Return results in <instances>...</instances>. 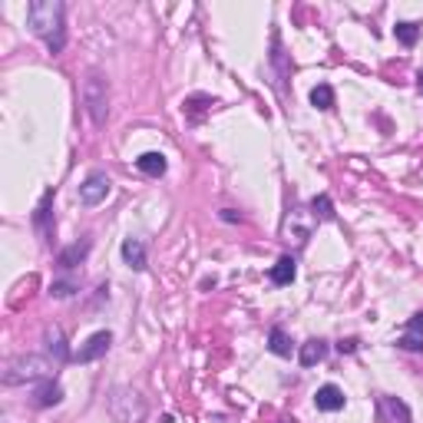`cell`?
<instances>
[{
  "mask_svg": "<svg viewBox=\"0 0 423 423\" xmlns=\"http://www.w3.org/2000/svg\"><path fill=\"white\" fill-rule=\"evenodd\" d=\"M394 37H397V43H404V47H417V40H420V23L400 20V23L394 27Z\"/></svg>",
  "mask_w": 423,
  "mask_h": 423,
  "instance_id": "19",
  "label": "cell"
},
{
  "mask_svg": "<svg viewBox=\"0 0 423 423\" xmlns=\"http://www.w3.org/2000/svg\"><path fill=\"white\" fill-rule=\"evenodd\" d=\"M410 420H413V413H410V407L400 397H394V394L377 397V423H410Z\"/></svg>",
  "mask_w": 423,
  "mask_h": 423,
  "instance_id": "9",
  "label": "cell"
},
{
  "mask_svg": "<svg viewBox=\"0 0 423 423\" xmlns=\"http://www.w3.org/2000/svg\"><path fill=\"white\" fill-rule=\"evenodd\" d=\"M56 364L47 354H17L3 364V384L20 387V384H43L53 377Z\"/></svg>",
  "mask_w": 423,
  "mask_h": 423,
  "instance_id": "2",
  "label": "cell"
},
{
  "mask_svg": "<svg viewBox=\"0 0 423 423\" xmlns=\"http://www.w3.org/2000/svg\"><path fill=\"white\" fill-rule=\"evenodd\" d=\"M397 348H400V350H410V354H420V350H423V337L404 334V337H397Z\"/></svg>",
  "mask_w": 423,
  "mask_h": 423,
  "instance_id": "23",
  "label": "cell"
},
{
  "mask_svg": "<svg viewBox=\"0 0 423 423\" xmlns=\"http://www.w3.org/2000/svg\"><path fill=\"white\" fill-rule=\"evenodd\" d=\"M344 404H348V397H344V390L337 384L317 387V394H314V407L324 410V413H337V410H344Z\"/></svg>",
  "mask_w": 423,
  "mask_h": 423,
  "instance_id": "11",
  "label": "cell"
},
{
  "mask_svg": "<svg viewBox=\"0 0 423 423\" xmlns=\"http://www.w3.org/2000/svg\"><path fill=\"white\" fill-rule=\"evenodd\" d=\"M119 255H123V261H126L132 271H146L149 248H146V241H143V239H132V235H129V239L119 245Z\"/></svg>",
  "mask_w": 423,
  "mask_h": 423,
  "instance_id": "10",
  "label": "cell"
},
{
  "mask_svg": "<svg viewBox=\"0 0 423 423\" xmlns=\"http://www.w3.org/2000/svg\"><path fill=\"white\" fill-rule=\"evenodd\" d=\"M80 99H83V110L93 119V126H103L106 116H110V83L99 70H90L83 86H80Z\"/></svg>",
  "mask_w": 423,
  "mask_h": 423,
  "instance_id": "3",
  "label": "cell"
},
{
  "mask_svg": "<svg viewBox=\"0 0 423 423\" xmlns=\"http://www.w3.org/2000/svg\"><path fill=\"white\" fill-rule=\"evenodd\" d=\"M76 291H80V281L76 278H60V281L50 285V295L53 298H73Z\"/></svg>",
  "mask_w": 423,
  "mask_h": 423,
  "instance_id": "22",
  "label": "cell"
},
{
  "mask_svg": "<svg viewBox=\"0 0 423 423\" xmlns=\"http://www.w3.org/2000/svg\"><path fill=\"white\" fill-rule=\"evenodd\" d=\"M295 278H298V261H295V255H281L275 265H271V271H268V281H271L275 288H288Z\"/></svg>",
  "mask_w": 423,
  "mask_h": 423,
  "instance_id": "13",
  "label": "cell"
},
{
  "mask_svg": "<svg viewBox=\"0 0 423 423\" xmlns=\"http://www.w3.org/2000/svg\"><path fill=\"white\" fill-rule=\"evenodd\" d=\"M357 348H361L357 337H344V341H337V350H341V354H357Z\"/></svg>",
  "mask_w": 423,
  "mask_h": 423,
  "instance_id": "25",
  "label": "cell"
},
{
  "mask_svg": "<svg viewBox=\"0 0 423 423\" xmlns=\"http://www.w3.org/2000/svg\"><path fill=\"white\" fill-rule=\"evenodd\" d=\"M112 348V334L110 331H96L90 334L83 344H80V350L73 354L76 364H93V361H99V357H106Z\"/></svg>",
  "mask_w": 423,
  "mask_h": 423,
  "instance_id": "8",
  "label": "cell"
},
{
  "mask_svg": "<svg viewBox=\"0 0 423 423\" xmlns=\"http://www.w3.org/2000/svg\"><path fill=\"white\" fill-rule=\"evenodd\" d=\"M110 413L116 423H143L146 400L136 390H129V387H116L110 394Z\"/></svg>",
  "mask_w": 423,
  "mask_h": 423,
  "instance_id": "4",
  "label": "cell"
},
{
  "mask_svg": "<svg viewBox=\"0 0 423 423\" xmlns=\"http://www.w3.org/2000/svg\"><path fill=\"white\" fill-rule=\"evenodd\" d=\"M268 350H271L275 357H291V350H295V341H291V334L285 331L281 324H275V328L268 331Z\"/></svg>",
  "mask_w": 423,
  "mask_h": 423,
  "instance_id": "18",
  "label": "cell"
},
{
  "mask_svg": "<svg viewBox=\"0 0 423 423\" xmlns=\"http://www.w3.org/2000/svg\"><path fill=\"white\" fill-rule=\"evenodd\" d=\"M110 176L106 172H99V169H93L90 176L80 182V202L86 205V208H96L99 202H106V195H110Z\"/></svg>",
  "mask_w": 423,
  "mask_h": 423,
  "instance_id": "5",
  "label": "cell"
},
{
  "mask_svg": "<svg viewBox=\"0 0 423 423\" xmlns=\"http://www.w3.org/2000/svg\"><path fill=\"white\" fill-rule=\"evenodd\" d=\"M43 344H47V357L53 361L56 367H60V364H67V361H73L70 344H67V337H63V331H60V328H50V331H47V337H43Z\"/></svg>",
  "mask_w": 423,
  "mask_h": 423,
  "instance_id": "12",
  "label": "cell"
},
{
  "mask_svg": "<svg viewBox=\"0 0 423 423\" xmlns=\"http://www.w3.org/2000/svg\"><path fill=\"white\" fill-rule=\"evenodd\" d=\"M30 221H34V228H37L40 241H53V232H56V219H53V189H47L43 195H40L37 208H34V215H30Z\"/></svg>",
  "mask_w": 423,
  "mask_h": 423,
  "instance_id": "6",
  "label": "cell"
},
{
  "mask_svg": "<svg viewBox=\"0 0 423 423\" xmlns=\"http://www.w3.org/2000/svg\"><path fill=\"white\" fill-rule=\"evenodd\" d=\"M60 400H63V387L56 384L53 377L43 380V384H37V390H34V404L43 407V410H47V407H56Z\"/></svg>",
  "mask_w": 423,
  "mask_h": 423,
  "instance_id": "17",
  "label": "cell"
},
{
  "mask_svg": "<svg viewBox=\"0 0 423 423\" xmlns=\"http://www.w3.org/2000/svg\"><path fill=\"white\" fill-rule=\"evenodd\" d=\"M417 86H420V93H423V70L417 73Z\"/></svg>",
  "mask_w": 423,
  "mask_h": 423,
  "instance_id": "27",
  "label": "cell"
},
{
  "mask_svg": "<svg viewBox=\"0 0 423 423\" xmlns=\"http://www.w3.org/2000/svg\"><path fill=\"white\" fill-rule=\"evenodd\" d=\"M308 99H311L314 110H334V86L331 83H317Z\"/></svg>",
  "mask_w": 423,
  "mask_h": 423,
  "instance_id": "21",
  "label": "cell"
},
{
  "mask_svg": "<svg viewBox=\"0 0 423 423\" xmlns=\"http://www.w3.org/2000/svg\"><path fill=\"white\" fill-rule=\"evenodd\" d=\"M27 23L50 53H63L67 47V3L63 0H34L27 3Z\"/></svg>",
  "mask_w": 423,
  "mask_h": 423,
  "instance_id": "1",
  "label": "cell"
},
{
  "mask_svg": "<svg viewBox=\"0 0 423 423\" xmlns=\"http://www.w3.org/2000/svg\"><path fill=\"white\" fill-rule=\"evenodd\" d=\"M219 219H221V221H228V225H235V221H241V215L235 212V208H221Z\"/></svg>",
  "mask_w": 423,
  "mask_h": 423,
  "instance_id": "26",
  "label": "cell"
},
{
  "mask_svg": "<svg viewBox=\"0 0 423 423\" xmlns=\"http://www.w3.org/2000/svg\"><path fill=\"white\" fill-rule=\"evenodd\" d=\"M136 169H139L143 176H149V179H162V176H166V169H169V162H166V156H162V152H143V156L136 159Z\"/></svg>",
  "mask_w": 423,
  "mask_h": 423,
  "instance_id": "16",
  "label": "cell"
},
{
  "mask_svg": "<svg viewBox=\"0 0 423 423\" xmlns=\"http://www.w3.org/2000/svg\"><path fill=\"white\" fill-rule=\"evenodd\" d=\"M268 60H271V67H275L278 73V90L285 93V83H288V76H291V67H288V56H285V50H281V34H271V53H268Z\"/></svg>",
  "mask_w": 423,
  "mask_h": 423,
  "instance_id": "14",
  "label": "cell"
},
{
  "mask_svg": "<svg viewBox=\"0 0 423 423\" xmlns=\"http://www.w3.org/2000/svg\"><path fill=\"white\" fill-rule=\"evenodd\" d=\"M328 341H321V337H311V341H304L301 350H298V361H301V367H314V364H321L324 357H328Z\"/></svg>",
  "mask_w": 423,
  "mask_h": 423,
  "instance_id": "15",
  "label": "cell"
},
{
  "mask_svg": "<svg viewBox=\"0 0 423 423\" xmlns=\"http://www.w3.org/2000/svg\"><path fill=\"white\" fill-rule=\"evenodd\" d=\"M311 219L314 221H331L334 219V202L328 192H321V195H314L311 199Z\"/></svg>",
  "mask_w": 423,
  "mask_h": 423,
  "instance_id": "20",
  "label": "cell"
},
{
  "mask_svg": "<svg viewBox=\"0 0 423 423\" xmlns=\"http://www.w3.org/2000/svg\"><path fill=\"white\" fill-rule=\"evenodd\" d=\"M404 331L407 334H413V337H423V311H417L410 321L404 324Z\"/></svg>",
  "mask_w": 423,
  "mask_h": 423,
  "instance_id": "24",
  "label": "cell"
},
{
  "mask_svg": "<svg viewBox=\"0 0 423 423\" xmlns=\"http://www.w3.org/2000/svg\"><path fill=\"white\" fill-rule=\"evenodd\" d=\"M90 252H93V239H90V235H83L80 241L67 245V248H60V252H56V271H63V275L76 271V268L90 258Z\"/></svg>",
  "mask_w": 423,
  "mask_h": 423,
  "instance_id": "7",
  "label": "cell"
}]
</instances>
